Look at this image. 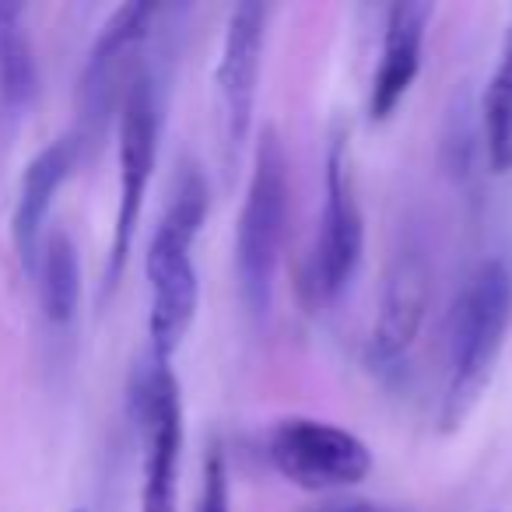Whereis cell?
<instances>
[{
  "label": "cell",
  "instance_id": "15",
  "mask_svg": "<svg viewBox=\"0 0 512 512\" xmlns=\"http://www.w3.org/2000/svg\"><path fill=\"white\" fill-rule=\"evenodd\" d=\"M481 144L491 172H512V22L481 99Z\"/></svg>",
  "mask_w": 512,
  "mask_h": 512
},
{
  "label": "cell",
  "instance_id": "5",
  "mask_svg": "<svg viewBox=\"0 0 512 512\" xmlns=\"http://www.w3.org/2000/svg\"><path fill=\"white\" fill-rule=\"evenodd\" d=\"M365 253V218L355 197L348 137L337 130L327 148V179H323V211L316 239L302 264L299 292L306 306L320 309L337 302L355 281Z\"/></svg>",
  "mask_w": 512,
  "mask_h": 512
},
{
  "label": "cell",
  "instance_id": "12",
  "mask_svg": "<svg viewBox=\"0 0 512 512\" xmlns=\"http://www.w3.org/2000/svg\"><path fill=\"white\" fill-rule=\"evenodd\" d=\"M78 158H81V141L74 134H64L53 144H46V148L25 165L11 232H15V249H18V256H22V267L29 274H36V260H39V246H43V239H46L50 207H53V200H57L60 186L71 179Z\"/></svg>",
  "mask_w": 512,
  "mask_h": 512
},
{
  "label": "cell",
  "instance_id": "16",
  "mask_svg": "<svg viewBox=\"0 0 512 512\" xmlns=\"http://www.w3.org/2000/svg\"><path fill=\"white\" fill-rule=\"evenodd\" d=\"M306 512H390V509H379L372 502H358V498H330V502H320Z\"/></svg>",
  "mask_w": 512,
  "mask_h": 512
},
{
  "label": "cell",
  "instance_id": "14",
  "mask_svg": "<svg viewBox=\"0 0 512 512\" xmlns=\"http://www.w3.org/2000/svg\"><path fill=\"white\" fill-rule=\"evenodd\" d=\"M36 278H39V299H43L46 320L53 327H67L81 302L78 246H74V239L67 232H50L43 239L36 260Z\"/></svg>",
  "mask_w": 512,
  "mask_h": 512
},
{
  "label": "cell",
  "instance_id": "6",
  "mask_svg": "<svg viewBox=\"0 0 512 512\" xmlns=\"http://www.w3.org/2000/svg\"><path fill=\"white\" fill-rule=\"evenodd\" d=\"M158 15H162V8H155V4H123L102 25L78 81V134L74 137L81 141V148L99 141L109 130V123L120 116L127 85L141 67L137 53L148 43Z\"/></svg>",
  "mask_w": 512,
  "mask_h": 512
},
{
  "label": "cell",
  "instance_id": "9",
  "mask_svg": "<svg viewBox=\"0 0 512 512\" xmlns=\"http://www.w3.org/2000/svg\"><path fill=\"white\" fill-rule=\"evenodd\" d=\"M141 421V512H179L183 400L172 365H148L137 386Z\"/></svg>",
  "mask_w": 512,
  "mask_h": 512
},
{
  "label": "cell",
  "instance_id": "7",
  "mask_svg": "<svg viewBox=\"0 0 512 512\" xmlns=\"http://www.w3.org/2000/svg\"><path fill=\"white\" fill-rule=\"evenodd\" d=\"M264 453L288 484L302 491L355 488L372 474V449L355 432L320 418H281L267 432Z\"/></svg>",
  "mask_w": 512,
  "mask_h": 512
},
{
  "label": "cell",
  "instance_id": "1",
  "mask_svg": "<svg viewBox=\"0 0 512 512\" xmlns=\"http://www.w3.org/2000/svg\"><path fill=\"white\" fill-rule=\"evenodd\" d=\"M512 327V271L502 256H488L470 271L449 313L446 386L439 404L442 432H460L481 404L498 355Z\"/></svg>",
  "mask_w": 512,
  "mask_h": 512
},
{
  "label": "cell",
  "instance_id": "13",
  "mask_svg": "<svg viewBox=\"0 0 512 512\" xmlns=\"http://www.w3.org/2000/svg\"><path fill=\"white\" fill-rule=\"evenodd\" d=\"M36 99V57L22 4H0V120L18 123Z\"/></svg>",
  "mask_w": 512,
  "mask_h": 512
},
{
  "label": "cell",
  "instance_id": "2",
  "mask_svg": "<svg viewBox=\"0 0 512 512\" xmlns=\"http://www.w3.org/2000/svg\"><path fill=\"white\" fill-rule=\"evenodd\" d=\"M207 179L197 165H186L176 179V193L158 218L155 235L148 242V285H151V313H148V341L151 365H172L183 337L190 334L193 316L200 302V281L193 267V242L207 218Z\"/></svg>",
  "mask_w": 512,
  "mask_h": 512
},
{
  "label": "cell",
  "instance_id": "3",
  "mask_svg": "<svg viewBox=\"0 0 512 512\" xmlns=\"http://www.w3.org/2000/svg\"><path fill=\"white\" fill-rule=\"evenodd\" d=\"M288 232V158L278 130L256 141L242 214L235 225V281L249 316H267Z\"/></svg>",
  "mask_w": 512,
  "mask_h": 512
},
{
  "label": "cell",
  "instance_id": "11",
  "mask_svg": "<svg viewBox=\"0 0 512 512\" xmlns=\"http://www.w3.org/2000/svg\"><path fill=\"white\" fill-rule=\"evenodd\" d=\"M432 4L418 0H400L386 11L383 25V57L372 74L369 88V123H386L414 88L421 71V50H425L428 22H432Z\"/></svg>",
  "mask_w": 512,
  "mask_h": 512
},
{
  "label": "cell",
  "instance_id": "4",
  "mask_svg": "<svg viewBox=\"0 0 512 512\" xmlns=\"http://www.w3.org/2000/svg\"><path fill=\"white\" fill-rule=\"evenodd\" d=\"M116 130H120V190H116V218L113 239H109L106 278H102V299L113 295L120 285L137 225H141L144 197H148L151 176H155L158 137H162V85H158L155 67H137L134 81L127 85V95L120 102Z\"/></svg>",
  "mask_w": 512,
  "mask_h": 512
},
{
  "label": "cell",
  "instance_id": "8",
  "mask_svg": "<svg viewBox=\"0 0 512 512\" xmlns=\"http://www.w3.org/2000/svg\"><path fill=\"white\" fill-rule=\"evenodd\" d=\"M267 43V8L264 4H239L228 15L221 57L214 67V109H218L221 165L232 176L246 141L253 134L256 95H260V67Z\"/></svg>",
  "mask_w": 512,
  "mask_h": 512
},
{
  "label": "cell",
  "instance_id": "10",
  "mask_svg": "<svg viewBox=\"0 0 512 512\" xmlns=\"http://www.w3.org/2000/svg\"><path fill=\"white\" fill-rule=\"evenodd\" d=\"M432 302V264L421 242L407 239L393 253L379 295V316L365 341V365L379 376L404 369Z\"/></svg>",
  "mask_w": 512,
  "mask_h": 512
}]
</instances>
